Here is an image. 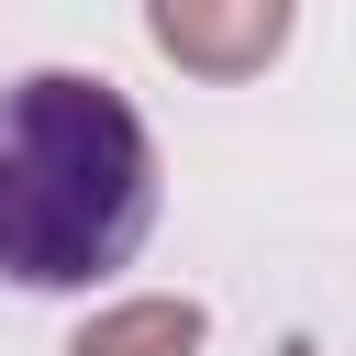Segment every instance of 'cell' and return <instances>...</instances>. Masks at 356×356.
Instances as JSON below:
<instances>
[{
  "mask_svg": "<svg viewBox=\"0 0 356 356\" xmlns=\"http://www.w3.org/2000/svg\"><path fill=\"white\" fill-rule=\"evenodd\" d=\"M156 234V134L100 67H22L0 89V278L100 289Z\"/></svg>",
  "mask_w": 356,
  "mask_h": 356,
  "instance_id": "obj_1",
  "label": "cell"
},
{
  "mask_svg": "<svg viewBox=\"0 0 356 356\" xmlns=\"http://www.w3.org/2000/svg\"><path fill=\"white\" fill-rule=\"evenodd\" d=\"M289 22H300V0H145V44L200 89L267 78L289 56Z\"/></svg>",
  "mask_w": 356,
  "mask_h": 356,
  "instance_id": "obj_2",
  "label": "cell"
},
{
  "mask_svg": "<svg viewBox=\"0 0 356 356\" xmlns=\"http://www.w3.org/2000/svg\"><path fill=\"white\" fill-rule=\"evenodd\" d=\"M200 334H211V312L189 289H134V300H100L67 334V356H200Z\"/></svg>",
  "mask_w": 356,
  "mask_h": 356,
  "instance_id": "obj_3",
  "label": "cell"
}]
</instances>
